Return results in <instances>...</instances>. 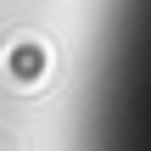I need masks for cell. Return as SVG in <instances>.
Here are the masks:
<instances>
[{"label": "cell", "instance_id": "cell-1", "mask_svg": "<svg viewBox=\"0 0 151 151\" xmlns=\"http://www.w3.org/2000/svg\"><path fill=\"white\" fill-rule=\"evenodd\" d=\"M45 73H50V50H45V39H11L6 45V78L11 84H45Z\"/></svg>", "mask_w": 151, "mask_h": 151}]
</instances>
